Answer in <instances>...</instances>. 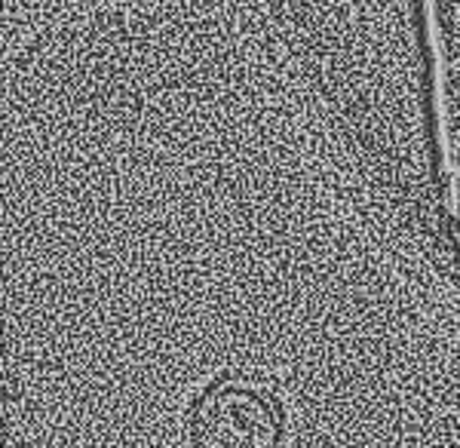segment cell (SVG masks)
Instances as JSON below:
<instances>
[{
  "label": "cell",
  "mask_w": 460,
  "mask_h": 448,
  "mask_svg": "<svg viewBox=\"0 0 460 448\" xmlns=\"http://www.w3.org/2000/svg\"><path fill=\"white\" fill-rule=\"evenodd\" d=\"M282 405L261 384L224 381L200 396L190 415L194 448H279Z\"/></svg>",
  "instance_id": "cell-1"
}]
</instances>
